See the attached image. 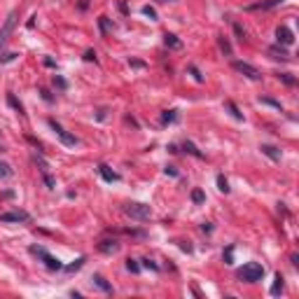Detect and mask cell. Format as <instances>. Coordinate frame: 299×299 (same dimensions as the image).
Masks as SVG:
<instances>
[{
    "label": "cell",
    "instance_id": "277c9868",
    "mask_svg": "<svg viewBox=\"0 0 299 299\" xmlns=\"http://www.w3.org/2000/svg\"><path fill=\"white\" fill-rule=\"evenodd\" d=\"M49 126H52V131H54V134L58 136V138H61V143L66 145V147H75V145H80V140L78 138H75V136H70L66 131V129H63V126L58 124V122H54V119H49Z\"/></svg>",
    "mask_w": 299,
    "mask_h": 299
},
{
    "label": "cell",
    "instance_id": "484cf974",
    "mask_svg": "<svg viewBox=\"0 0 299 299\" xmlns=\"http://www.w3.org/2000/svg\"><path fill=\"white\" fill-rule=\"evenodd\" d=\"M82 262H84V257H80V260L75 262V264H70V267H68V271H75V269H80V267H82Z\"/></svg>",
    "mask_w": 299,
    "mask_h": 299
},
{
    "label": "cell",
    "instance_id": "8fae6325",
    "mask_svg": "<svg viewBox=\"0 0 299 299\" xmlns=\"http://www.w3.org/2000/svg\"><path fill=\"white\" fill-rule=\"evenodd\" d=\"M164 42L168 45V47H173V49H180V47H183V42L175 38L173 33H166V35H164Z\"/></svg>",
    "mask_w": 299,
    "mask_h": 299
},
{
    "label": "cell",
    "instance_id": "d6986e66",
    "mask_svg": "<svg viewBox=\"0 0 299 299\" xmlns=\"http://www.w3.org/2000/svg\"><path fill=\"white\" fill-rule=\"evenodd\" d=\"M224 106H227V110H229V112H232V115L236 117V119H243V115H241V112H239V108L234 106L232 101H227V103H224Z\"/></svg>",
    "mask_w": 299,
    "mask_h": 299
},
{
    "label": "cell",
    "instance_id": "9c48e42d",
    "mask_svg": "<svg viewBox=\"0 0 299 299\" xmlns=\"http://www.w3.org/2000/svg\"><path fill=\"white\" fill-rule=\"evenodd\" d=\"M98 173L103 175V180H108V183H117L119 180V173H115L110 166H106V164H101L98 166Z\"/></svg>",
    "mask_w": 299,
    "mask_h": 299
},
{
    "label": "cell",
    "instance_id": "44dd1931",
    "mask_svg": "<svg viewBox=\"0 0 299 299\" xmlns=\"http://www.w3.org/2000/svg\"><path fill=\"white\" fill-rule=\"evenodd\" d=\"M185 150H187V152H190V155H194V157H203L201 152H199V150H196V147H194V143H190V140H187V143H185Z\"/></svg>",
    "mask_w": 299,
    "mask_h": 299
},
{
    "label": "cell",
    "instance_id": "8992f818",
    "mask_svg": "<svg viewBox=\"0 0 299 299\" xmlns=\"http://www.w3.org/2000/svg\"><path fill=\"white\" fill-rule=\"evenodd\" d=\"M234 70H239L241 75H245L248 80H255V82L262 78L260 70H257L255 66H250V63H245V61H234Z\"/></svg>",
    "mask_w": 299,
    "mask_h": 299
},
{
    "label": "cell",
    "instance_id": "5b68a950",
    "mask_svg": "<svg viewBox=\"0 0 299 299\" xmlns=\"http://www.w3.org/2000/svg\"><path fill=\"white\" fill-rule=\"evenodd\" d=\"M30 252H33V255H38V257H42V260H45V264H47L49 269H54V271L63 269V264H61V262H58L56 257H52V255H49V252L45 250V248H38V245H33V248H30Z\"/></svg>",
    "mask_w": 299,
    "mask_h": 299
},
{
    "label": "cell",
    "instance_id": "9a60e30c",
    "mask_svg": "<svg viewBox=\"0 0 299 299\" xmlns=\"http://www.w3.org/2000/svg\"><path fill=\"white\" fill-rule=\"evenodd\" d=\"M14 171H12V166L7 162H0V178H12Z\"/></svg>",
    "mask_w": 299,
    "mask_h": 299
},
{
    "label": "cell",
    "instance_id": "3957f363",
    "mask_svg": "<svg viewBox=\"0 0 299 299\" xmlns=\"http://www.w3.org/2000/svg\"><path fill=\"white\" fill-rule=\"evenodd\" d=\"M14 24H17V12H10V14H7V19H5V24L0 26V52H2V47L7 45L12 30H14Z\"/></svg>",
    "mask_w": 299,
    "mask_h": 299
},
{
    "label": "cell",
    "instance_id": "ac0fdd59",
    "mask_svg": "<svg viewBox=\"0 0 299 299\" xmlns=\"http://www.w3.org/2000/svg\"><path fill=\"white\" fill-rule=\"evenodd\" d=\"M175 119H178L175 110H168V112H164V115H162V122H164V124H171V122H175Z\"/></svg>",
    "mask_w": 299,
    "mask_h": 299
},
{
    "label": "cell",
    "instance_id": "7c38bea8",
    "mask_svg": "<svg viewBox=\"0 0 299 299\" xmlns=\"http://www.w3.org/2000/svg\"><path fill=\"white\" fill-rule=\"evenodd\" d=\"M98 248H101L103 252H117V250H119V243H117V241H103Z\"/></svg>",
    "mask_w": 299,
    "mask_h": 299
},
{
    "label": "cell",
    "instance_id": "30bf717a",
    "mask_svg": "<svg viewBox=\"0 0 299 299\" xmlns=\"http://www.w3.org/2000/svg\"><path fill=\"white\" fill-rule=\"evenodd\" d=\"M262 152H264L267 157H271L273 162H278V159H280V152L273 147V145H262Z\"/></svg>",
    "mask_w": 299,
    "mask_h": 299
},
{
    "label": "cell",
    "instance_id": "603a6c76",
    "mask_svg": "<svg viewBox=\"0 0 299 299\" xmlns=\"http://www.w3.org/2000/svg\"><path fill=\"white\" fill-rule=\"evenodd\" d=\"M143 14H145V17H150V19H157L155 7H150V5H145V7H143Z\"/></svg>",
    "mask_w": 299,
    "mask_h": 299
},
{
    "label": "cell",
    "instance_id": "7a4b0ae2",
    "mask_svg": "<svg viewBox=\"0 0 299 299\" xmlns=\"http://www.w3.org/2000/svg\"><path fill=\"white\" fill-rule=\"evenodd\" d=\"M124 213L129 215V217H134V220H150L152 217V208L150 206H145V203H138V201H129L124 203Z\"/></svg>",
    "mask_w": 299,
    "mask_h": 299
},
{
    "label": "cell",
    "instance_id": "2e32d148",
    "mask_svg": "<svg viewBox=\"0 0 299 299\" xmlns=\"http://www.w3.org/2000/svg\"><path fill=\"white\" fill-rule=\"evenodd\" d=\"M94 283H96V285L103 290V292H112V288H110V285L106 283V278H103V276H98V273L94 276Z\"/></svg>",
    "mask_w": 299,
    "mask_h": 299
},
{
    "label": "cell",
    "instance_id": "e0dca14e",
    "mask_svg": "<svg viewBox=\"0 0 299 299\" xmlns=\"http://www.w3.org/2000/svg\"><path fill=\"white\" fill-rule=\"evenodd\" d=\"M217 190H220V192H229V183H227V178H224V175H217Z\"/></svg>",
    "mask_w": 299,
    "mask_h": 299
},
{
    "label": "cell",
    "instance_id": "cb8c5ba5",
    "mask_svg": "<svg viewBox=\"0 0 299 299\" xmlns=\"http://www.w3.org/2000/svg\"><path fill=\"white\" fill-rule=\"evenodd\" d=\"M190 73L194 75V80H196V82H203V75H201V73H199V70H196L194 66H190Z\"/></svg>",
    "mask_w": 299,
    "mask_h": 299
},
{
    "label": "cell",
    "instance_id": "6da1fadb",
    "mask_svg": "<svg viewBox=\"0 0 299 299\" xmlns=\"http://www.w3.org/2000/svg\"><path fill=\"white\" fill-rule=\"evenodd\" d=\"M236 276H239V280H245V283H257L264 276V267L260 262H248V264H243L241 269L236 271Z\"/></svg>",
    "mask_w": 299,
    "mask_h": 299
},
{
    "label": "cell",
    "instance_id": "7402d4cb",
    "mask_svg": "<svg viewBox=\"0 0 299 299\" xmlns=\"http://www.w3.org/2000/svg\"><path fill=\"white\" fill-rule=\"evenodd\" d=\"M126 269L131 271V273H138L140 267H138V262H136V260H126Z\"/></svg>",
    "mask_w": 299,
    "mask_h": 299
},
{
    "label": "cell",
    "instance_id": "52a82bcc",
    "mask_svg": "<svg viewBox=\"0 0 299 299\" xmlns=\"http://www.w3.org/2000/svg\"><path fill=\"white\" fill-rule=\"evenodd\" d=\"M2 222H28V213L24 211H14V213H2L0 215Z\"/></svg>",
    "mask_w": 299,
    "mask_h": 299
},
{
    "label": "cell",
    "instance_id": "ffe728a7",
    "mask_svg": "<svg viewBox=\"0 0 299 299\" xmlns=\"http://www.w3.org/2000/svg\"><path fill=\"white\" fill-rule=\"evenodd\" d=\"M192 201L194 203H203V201H206V194H203L201 190H194V192H192Z\"/></svg>",
    "mask_w": 299,
    "mask_h": 299
},
{
    "label": "cell",
    "instance_id": "d4e9b609",
    "mask_svg": "<svg viewBox=\"0 0 299 299\" xmlns=\"http://www.w3.org/2000/svg\"><path fill=\"white\" fill-rule=\"evenodd\" d=\"M7 101H10V106H12V108H17V110H19V112H21V103H17V98L12 96V94H10V96H7Z\"/></svg>",
    "mask_w": 299,
    "mask_h": 299
},
{
    "label": "cell",
    "instance_id": "4fadbf2b",
    "mask_svg": "<svg viewBox=\"0 0 299 299\" xmlns=\"http://www.w3.org/2000/svg\"><path fill=\"white\" fill-rule=\"evenodd\" d=\"M283 292V276L276 273V278H273V285H271V295H280Z\"/></svg>",
    "mask_w": 299,
    "mask_h": 299
},
{
    "label": "cell",
    "instance_id": "5bb4252c",
    "mask_svg": "<svg viewBox=\"0 0 299 299\" xmlns=\"http://www.w3.org/2000/svg\"><path fill=\"white\" fill-rule=\"evenodd\" d=\"M283 0H267V2H260V5H252V10H269V7H276Z\"/></svg>",
    "mask_w": 299,
    "mask_h": 299
},
{
    "label": "cell",
    "instance_id": "4316f807",
    "mask_svg": "<svg viewBox=\"0 0 299 299\" xmlns=\"http://www.w3.org/2000/svg\"><path fill=\"white\" fill-rule=\"evenodd\" d=\"M84 58H87V61H96V54H94V52H87V56Z\"/></svg>",
    "mask_w": 299,
    "mask_h": 299
},
{
    "label": "cell",
    "instance_id": "ba28073f",
    "mask_svg": "<svg viewBox=\"0 0 299 299\" xmlns=\"http://www.w3.org/2000/svg\"><path fill=\"white\" fill-rule=\"evenodd\" d=\"M276 38H278V42H283V45H292V42H295L292 30L285 28V26H278V30H276Z\"/></svg>",
    "mask_w": 299,
    "mask_h": 299
}]
</instances>
